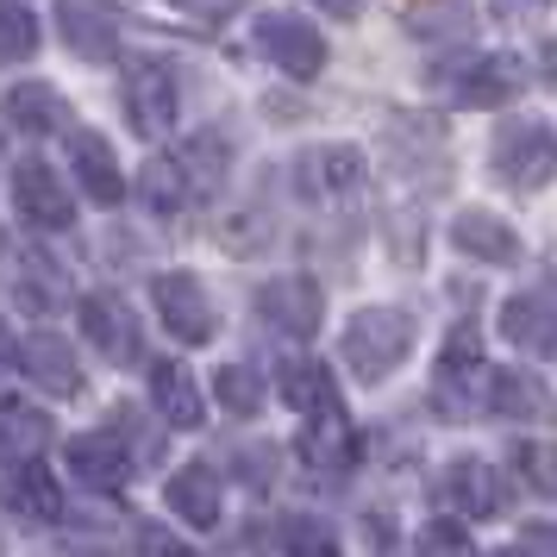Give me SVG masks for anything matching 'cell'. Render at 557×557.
<instances>
[{
    "label": "cell",
    "instance_id": "1",
    "mask_svg": "<svg viewBox=\"0 0 557 557\" xmlns=\"http://www.w3.org/2000/svg\"><path fill=\"white\" fill-rule=\"evenodd\" d=\"M407 345H413V320H407L401 307H363V313H351V326H345V363L363 382L395 376V363L407 357Z\"/></svg>",
    "mask_w": 557,
    "mask_h": 557
},
{
    "label": "cell",
    "instance_id": "2",
    "mask_svg": "<svg viewBox=\"0 0 557 557\" xmlns=\"http://www.w3.org/2000/svg\"><path fill=\"white\" fill-rule=\"evenodd\" d=\"M438 407L451 420H470L488 407V363H482V345L470 326H457L451 345L438 351Z\"/></svg>",
    "mask_w": 557,
    "mask_h": 557
},
{
    "label": "cell",
    "instance_id": "3",
    "mask_svg": "<svg viewBox=\"0 0 557 557\" xmlns=\"http://www.w3.org/2000/svg\"><path fill=\"white\" fill-rule=\"evenodd\" d=\"M495 176L507 188H545L557 176V145L539 120H502L495 132Z\"/></svg>",
    "mask_w": 557,
    "mask_h": 557
},
{
    "label": "cell",
    "instance_id": "4",
    "mask_svg": "<svg viewBox=\"0 0 557 557\" xmlns=\"http://www.w3.org/2000/svg\"><path fill=\"white\" fill-rule=\"evenodd\" d=\"M257 45H263V57L276 63L282 76H295V82H313L326 70V38L307 20H295V13H263L257 20Z\"/></svg>",
    "mask_w": 557,
    "mask_h": 557
},
{
    "label": "cell",
    "instance_id": "5",
    "mask_svg": "<svg viewBox=\"0 0 557 557\" xmlns=\"http://www.w3.org/2000/svg\"><path fill=\"white\" fill-rule=\"evenodd\" d=\"M363 182V151L357 145H313L295 157V195L301 201H345Z\"/></svg>",
    "mask_w": 557,
    "mask_h": 557
},
{
    "label": "cell",
    "instance_id": "6",
    "mask_svg": "<svg viewBox=\"0 0 557 557\" xmlns=\"http://www.w3.org/2000/svg\"><path fill=\"white\" fill-rule=\"evenodd\" d=\"M13 207L45 232H63L70 220H76V201H70L63 176H57L51 163H38V157H26V163L13 170Z\"/></svg>",
    "mask_w": 557,
    "mask_h": 557
},
{
    "label": "cell",
    "instance_id": "7",
    "mask_svg": "<svg viewBox=\"0 0 557 557\" xmlns=\"http://www.w3.org/2000/svg\"><path fill=\"white\" fill-rule=\"evenodd\" d=\"M126 113L145 138L176 120V76H170L157 57H132L126 63Z\"/></svg>",
    "mask_w": 557,
    "mask_h": 557
},
{
    "label": "cell",
    "instance_id": "8",
    "mask_svg": "<svg viewBox=\"0 0 557 557\" xmlns=\"http://www.w3.org/2000/svg\"><path fill=\"white\" fill-rule=\"evenodd\" d=\"M151 307L182 345H207V338H213V307H207V295H201L195 276H157L151 282Z\"/></svg>",
    "mask_w": 557,
    "mask_h": 557
},
{
    "label": "cell",
    "instance_id": "9",
    "mask_svg": "<svg viewBox=\"0 0 557 557\" xmlns=\"http://www.w3.org/2000/svg\"><path fill=\"white\" fill-rule=\"evenodd\" d=\"M451 245L470 263H520V232L507 226L502 213H488V207H470V213H457L451 220Z\"/></svg>",
    "mask_w": 557,
    "mask_h": 557
},
{
    "label": "cell",
    "instance_id": "10",
    "mask_svg": "<svg viewBox=\"0 0 557 557\" xmlns=\"http://www.w3.org/2000/svg\"><path fill=\"white\" fill-rule=\"evenodd\" d=\"M257 313L276 332H288V338H307V332H320V288L307 276L263 282V288H257Z\"/></svg>",
    "mask_w": 557,
    "mask_h": 557
},
{
    "label": "cell",
    "instance_id": "11",
    "mask_svg": "<svg viewBox=\"0 0 557 557\" xmlns=\"http://www.w3.org/2000/svg\"><path fill=\"white\" fill-rule=\"evenodd\" d=\"M451 95L457 101H470V107H502L513 101V88H520V63L513 57H457V70L451 76Z\"/></svg>",
    "mask_w": 557,
    "mask_h": 557
},
{
    "label": "cell",
    "instance_id": "12",
    "mask_svg": "<svg viewBox=\"0 0 557 557\" xmlns=\"http://www.w3.org/2000/svg\"><path fill=\"white\" fill-rule=\"evenodd\" d=\"M20 363H26V376L38 382L45 395H57V401L82 395V363H76V351H70L57 332H32L26 345H20Z\"/></svg>",
    "mask_w": 557,
    "mask_h": 557
},
{
    "label": "cell",
    "instance_id": "13",
    "mask_svg": "<svg viewBox=\"0 0 557 557\" xmlns=\"http://www.w3.org/2000/svg\"><path fill=\"white\" fill-rule=\"evenodd\" d=\"M502 332L507 345H520V351H557V301L552 295H513L502 307Z\"/></svg>",
    "mask_w": 557,
    "mask_h": 557
},
{
    "label": "cell",
    "instance_id": "14",
    "mask_svg": "<svg viewBox=\"0 0 557 557\" xmlns=\"http://www.w3.org/2000/svg\"><path fill=\"white\" fill-rule=\"evenodd\" d=\"M282 395H288V407H295L301 420H332V413H338V382H332V370L313 363V357L282 363Z\"/></svg>",
    "mask_w": 557,
    "mask_h": 557
},
{
    "label": "cell",
    "instance_id": "15",
    "mask_svg": "<svg viewBox=\"0 0 557 557\" xmlns=\"http://www.w3.org/2000/svg\"><path fill=\"white\" fill-rule=\"evenodd\" d=\"M70 163H76L82 188H88L101 207H113L120 195H126V176H120V163H113L101 132H70Z\"/></svg>",
    "mask_w": 557,
    "mask_h": 557
},
{
    "label": "cell",
    "instance_id": "16",
    "mask_svg": "<svg viewBox=\"0 0 557 557\" xmlns=\"http://www.w3.org/2000/svg\"><path fill=\"white\" fill-rule=\"evenodd\" d=\"M163 502H170V513H182L188 527H220V476L207 470V463H188V470H176L170 476V488H163Z\"/></svg>",
    "mask_w": 557,
    "mask_h": 557
},
{
    "label": "cell",
    "instance_id": "17",
    "mask_svg": "<svg viewBox=\"0 0 557 557\" xmlns=\"http://www.w3.org/2000/svg\"><path fill=\"white\" fill-rule=\"evenodd\" d=\"M488 413L502 420H552V395L532 370H495L488 376Z\"/></svg>",
    "mask_w": 557,
    "mask_h": 557
},
{
    "label": "cell",
    "instance_id": "18",
    "mask_svg": "<svg viewBox=\"0 0 557 557\" xmlns=\"http://www.w3.org/2000/svg\"><path fill=\"white\" fill-rule=\"evenodd\" d=\"M70 470H76V482H88V488H107V495H113V488H120V482H126V451H120V445H113V438H107V432H82V438H70Z\"/></svg>",
    "mask_w": 557,
    "mask_h": 557
},
{
    "label": "cell",
    "instance_id": "19",
    "mask_svg": "<svg viewBox=\"0 0 557 557\" xmlns=\"http://www.w3.org/2000/svg\"><path fill=\"white\" fill-rule=\"evenodd\" d=\"M445 507H451L457 520H488L495 513V476H488L482 457H451V470H445Z\"/></svg>",
    "mask_w": 557,
    "mask_h": 557
},
{
    "label": "cell",
    "instance_id": "20",
    "mask_svg": "<svg viewBox=\"0 0 557 557\" xmlns=\"http://www.w3.org/2000/svg\"><path fill=\"white\" fill-rule=\"evenodd\" d=\"M82 332H88V345L101 357H132L138 351V338H132V313L120 295H88L82 301Z\"/></svg>",
    "mask_w": 557,
    "mask_h": 557
},
{
    "label": "cell",
    "instance_id": "21",
    "mask_svg": "<svg viewBox=\"0 0 557 557\" xmlns=\"http://www.w3.org/2000/svg\"><path fill=\"white\" fill-rule=\"evenodd\" d=\"M57 32H63L88 63L113 57V20H107L95 0H57Z\"/></svg>",
    "mask_w": 557,
    "mask_h": 557
},
{
    "label": "cell",
    "instance_id": "22",
    "mask_svg": "<svg viewBox=\"0 0 557 557\" xmlns=\"http://www.w3.org/2000/svg\"><path fill=\"white\" fill-rule=\"evenodd\" d=\"M151 395H157V407H163L170 426H201V382L188 376L182 363H163V357H157L151 363Z\"/></svg>",
    "mask_w": 557,
    "mask_h": 557
},
{
    "label": "cell",
    "instance_id": "23",
    "mask_svg": "<svg viewBox=\"0 0 557 557\" xmlns=\"http://www.w3.org/2000/svg\"><path fill=\"white\" fill-rule=\"evenodd\" d=\"M13 507L32 513V520H57V513H63V488H57L51 463L20 457V470H13Z\"/></svg>",
    "mask_w": 557,
    "mask_h": 557
},
{
    "label": "cell",
    "instance_id": "24",
    "mask_svg": "<svg viewBox=\"0 0 557 557\" xmlns=\"http://www.w3.org/2000/svg\"><path fill=\"white\" fill-rule=\"evenodd\" d=\"M226 157H232L226 138H220V132H201V138H188L176 151V163H182V176H188L195 195H213V188L226 182Z\"/></svg>",
    "mask_w": 557,
    "mask_h": 557
},
{
    "label": "cell",
    "instance_id": "25",
    "mask_svg": "<svg viewBox=\"0 0 557 557\" xmlns=\"http://www.w3.org/2000/svg\"><path fill=\"white\" fill-rule=\"evenodd\" d=\"M7 113H13L20 132H51V126H63V95L45 88V82H20V88L7 95Z\"/></svg>",
    "mask_w": 557,
    "mask_h": 557
},
{
    "label": "cell",
    "instance_id": "26",
    "mask_svg": "<svg viewBox=\"0 0 557 557\" xmlns=\"http://www.w3.org/2000/svg\"><path fill=\"white\" fill-rule=\"evenodd\" d=\"M513 476H520V488H532V495H545V502H557V445H545V438H527V445H513Z\"/></svg>",
    "mask_w": 557,
    "mask_h": 557
},
{
    "label": "cell",
    "instance_id": "27",
    "mask_svg": "<svg viewBox=\"0 0 557 557\" xmlns=\"http://www.w3.org/2000/svg\"><path fill=\"white\" fill-rule=\"evenodd\" d=\"M51 438V420L32 407H0V457H32Z\"/></svg>",
    "mask_w": 557,
    "mask_h": 557
},
{
    "label": "cell",
    "instance_id": "28",
    "mask_svg": "<svg viewBox=\"0 0 557 557\" xmlns=\"http://www.w3.org/2000/svg\"><path fill=\"white\" fill-rule=\"evenodd\" d=\"M145 201H151L157 213H182V207L195 201V188H188L176 157H157L151 170H145Z\"/></svg>",
    "mask_w": 557,
    "mask_h": 557
},
{
    "label": "cell",
    "instance_id": "29",
    "mask_svg": "<svg viewBox=\"0 0 557 557\" xmlns=\"http://www.w3.org/2000/svg\"><path fill=\"white\" fill-rule=\"evenodd\" d=\"M213 395L226 413H257L263 407V376H257L251 363H226L220 376H213Z\"/></svg>",
    "mask_w": 557,
    "mask_h": 557
},
{
    "label": "cell",
    "instance_id": "30",
    "mask_svg": "<svg viewBox=\"0 0 557 557\" xmlns=\"http://www.w3.org/2000/svg\"><path fill=\"white\" fill-rule=\"evenodd\" d=\"M32 45H38V20H32L20 0H0V63L32 57Z\"/></svg>",
    "mask_w": 557,
    "mask_h": 557
},
{
    "label": "cell",
    "instance_id": "31",
    "mask_svg": "<svg viewBox=\"0 0 557 557\" xmlns=\"http://www.w3.org/2000/svg\"><path fill=\"white\" fill-rule=\"evenodd\" d=\"M288 557H338V539L320 520H288Z\"/></svg>",
    "mask_w": 557,
    "mask_h": 557
},
{
    "label": "cell",
    "instance_id": "32",
    "mask_svg": "<svg viewBox=\"0 0 557 557\" xmlns=\"http://www.w3.org/2000/svg\"><path fill=\"white\" fill-rule=\"evenodd\" d=\"M420 557H470V539H463V527H451V520H432V527L420 532Z\"/></svg>",
    "mask_w": 557,
    "mask_h": 557
},
{
    "label": "cell",
    "instance_id": "33",
    "mask_svg": "<svg viewBox=\"0 0 557 557\" xmlns=\"http://www.w3.org/2000/svg\"><path fill=\"white\" fill-rule=\"evenodd\" d=\"M138 557H188V545H182L176 532L145 527V539H138Z\"/></svg>",
    "mask_w": 557,
    "mask_h": 557
},
{
    "label": "cell",
    "instance_id": "34",
    "mask_svg": "<svg viewBox=\"0 0 557 557\" xmlns=\"http://www.w3.org/2000/svg\"><path fill=\"white\" fill-rule=\"evenodd\" d=\"M176 7H188V13H207V20H226L238 0H176Z\"/></svg>",
    "mask_w": 557,
    "mask_h": 557
},
{
    "label": "cell",
    "instance_id": "35",
    "mask_svg": "<svg viewBox=\"0 0 557 557\" xmlns=\"http://www.w3.org/2000/svg\"><path fill=\"white\" fill-rule=\"evenodd\" d=\"M320 7H326V13H338V20H351V13L363 7V0H320Z\"/></svg>",
    "mask_w": 557,
    "mask_h": 557
},
{
    "label": "cell",
    "instance_id": "36",
    "mask_svg": "<svg viewBox=\"0 0 557 557\" xmlns=\"http://www.w3.org/2000/svg\"><path fill=\"white\" fill-rule=\"evenodd\" d=\"M7 357H13V338H7V320H0V370H7Z\"/></svg>",
    "mask_w": 557,
    "mask_h": 557
},
{
    "label": "cell",
    "instance_id": "37",
    "mask_svg": "<svg viewBox=\"0 0 557 557\" xmlns=\"http://www.w3.org/2000/svg\"><path fill=\"white\" fill-rule=\"evenodd\" d=\"M502 7H520V13H539V7H545V0H502Z\"/></svg>",
    "mask_w": 557,
    "mask_h": 557
},
{
    "label": "cell",
    "instance_id": "38",
    "mask_svg": "<svg viewBox=\"0 0 557 557\" xmlns=\"http://www.w3.org/2000/svg\"><path fill=\"white\" fill-rule=\"evenodd\" d=\"M495 557H532V552H520V545H513V552H495Z\"/></svg>",
    "mask_w": 557,
    "mask_h": 557
}]
</instances>
